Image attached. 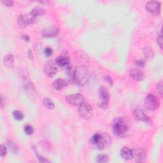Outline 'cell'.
Wrapping results in <instances>:
<instances>
[{"label": "cell", "mask_w": 163, "mask_h": 163, "mask_svg": "<svg viewBox=\"0 0 163 163\" xmlns=\"http://www.w3.org/2000/svg\"><path fill=\"white\" fill-rule=\"evenodd\" d=\"M104 81L107 83L108 85H109L110 87H112L113 86V80H112V78L110 77V76H108V75H106L104 77Z\"/></svg>", "instance_id": "29"}, {"label": "cell", "mask_w": 163, "mask_h": 163, "mask_svg": "<svg viewBox=\"0 0 163 163\" xmlns=\"http://www.w3.org/2000/svg\"><path fill=\"white\" fill-rule=\"evenodd\" d=\"M73 80L77 85L83 86L86 85L89 78V73L85 66H79L73 72Z\"/></svg>", "instance_id": "3"}, {"label": "cell", "mask_w": 163, "mask_h": 163, "mask_svg": "<svg viewBox=\"0 0 163 163\" xmlns=\"http://www.w3.org/2000/svg\"><path fill=\"white\" fill-rule=\"evenodd\" d=\"M99 97L100 99V107L106 108L110 101V94L105 87H100L98 91Z\"/></svg>", "instance_id": "6"}, {"label": "cell", "mask_w": 163, "mask_h": 163, "mask_svg": "<svg viewBox=\"0 0 163 163\" xmlns=\"http://www.w3.org/2000/svg\"><path fill=\"white\" fill-rule=\"evenodd\" d=\"M4 101H5L4 100V98H3V95H1V108H3L4 105Z\"/></svg>", "instance_id": "36"}, {"label": "cell", "mask_w": 163, "mask_h": 163, "mask_svg": "<svg viewBox=\"0 0 163 163\" xmlns=\"http://www.w3.org/2000/svg\"><path fill=\"white\" fill-rule=\"evenodd\" d=\"M145 106L146 109L150 111H154L159 106V101L157 97L150 94L147 95L145 100Z\"/></svg>", "instance_id": "4"}, {"label": "cell", "mask_w": 163, "mask_h": 163, "mask_svg": "<svg viewBox=\"0 0 163 163\" xmlns=\"http://www.w3.org/2000/svg\"><path fill=\"white\" fill-rule=\"evenodd\" d=\"M4 64L7 67H12L14 63V57L12 54H8L4 58Z\"/></svg>", "instance_id": "20"}, {"label": "cell", "mask_w": 163, "mask_h": 163, "mask_svg": "<svg viewBox=\"0 0 163 163\" xmlns=\"http://www.w3.org/2000/svg\"><path fill=\"white\" fill-rule=\"evenodd\" d=\"M135 63L136 66L140 68H144L145 65V61L142 60V59H140V60H138L135 61Z\"/></svg>", "instance_id": "32"}, {"label": "cell", "mask_w": 163, "mask_h": 163, "mask_svg": "<svg viewBox=\"0 0 163 163\" xmlns=\"http://www.w3.org/2000/svg\"><path fill=\"white\" fill-rule=\"evenodd\" d=\"M132 155L137 162H142L146 159L147 153L144 149L140 147L132 150Z\"/></svg>", "instance_id": "10"}, {"label": "cell", "mask_w": 163, "mask_h": 163, "mask_svg": "<svg viewBox=\"0 0 163 163\" xmlns=\"http://www.w3.org/2000/svg\"><path fill=\"white\" fill-rule=\"evenodd\" d=\"M112 130L116 136L124 137L130 130L129 122L124 117H117L113 121Z\"/></svg>", "instance_id": "2"}, {"label": "cell", "mask_w": 163, "mask_h": 163, "mask_svg": "<svg viewBox=\"0 0 163 163\" xmlns=\"http://www.w3.org/2000/svg\"><path fill=\"white\" fill-rule=\"evenodd\" d=\"M144 55L146 57L147 59H151L153 57H154V52L152 50V48L149 47V46H146L144 49Z\"/></svg>", "instance_id": "21"}, {"label": "cell", "mask_w": 163, "mask_h": 163, "mask_svg": "<svg viewBox=\"0 0 163 163\" xmlns=\"http://www.w3.org/2000/svg\"><path fill=\"white\" fill-rule=\"evenodd\" d=\"M57 71L56 65L52 61L48 62L45 68V73L48 77H52L56 75Z\"/></svg>", "instance_id": "12"}, {"label": "cell", "mask_w": 163, "mask_h": 163, "mask_svg": "<svg viewBox=\"0 0 163 163\" xmlns=\"http://www.w3.org/2000/svg\"><path fill=\"white\" fill-rule=\"evenodd\" d=\"M130 76L136 81H141L145 78V75L138 69H133L130 71Z\"/></svg>", "instance_id": "15"}, {"label": "cell", "mask_w": 163, "mask_h": 163, "mask_svg": "<svg viewBox=\"0 0 163 163\" xmlns=\"http://www.w3.org/2000/svg\"><path fill=\"white\" fill-rule=\"evenodd\" d=\"M66 101L73 106H80L84 103V98L80 94H74L66 97Z\"/></svg>", "instance_id": "8"}, {"label": "cell", "mask_w": 163, "mask_h": 163, "mask_svg": "<svg viewBox=\"0 0 163 163\" xmlns=\"http://www.w3.org/2000/svg\"><path fill=\"white\" fill-rule=\"evenodd\" d=\"M78 113L80 116L84 119H89L92 116V107L88 103H83L82 105L79 106Z\"/></svg>", "instance_id": "5"}, {"label": "cell", "mask_w": 163, "mask_h": 163, "mask_svg": "<svg viewBox=\"0 0 163 163\" xmlns=\"http://www.w3.org/2000/svg\"><path fill=\"white\" fill-rule=\"evenodd\" d=\"M52 49L49 47H47L45 48V51H44V53H45V55L47 56V57H50L51 56H52Z\"/></svg>", "instance_id": "30"}, {"label": "cell", "mask_w": 163, "mask_h": 163, "mask_svg": "<svg viewBox=\"0 0 163 163\" xmlns=\"http://www.w3.org/2000/svg\"><path fill=\"white\" fill-rule=\"evenodd\" d=\"M24 86L28 92H32L34 91V88L31 81L28 78H25L24 80Z\"/></svg>", "instance_id": "19"}, {"label": "cell", "mask_w": 163, "mask_h": 163, "mask_svg": "<svg viewBox=\"0 0 163 163\" xmlns=\"http://www.w3.org/2000/svg\"><path fill=\"white\" fill-rule=\"evenodd\" d=\"M110 144V136L106 133H95L92 136L90 140V144L91 146L100 150L106 149Z\"/></svg>", "instance_id": "1"}, {"label": "cell", "mask_w": 163, "mask_h": 163, "mask_svg": "<svg viewBox=\"0 0 163 163\" xmlns=\"http://www.w3.org/2000/svg\"><path fill=\"white\" fill-rule=\"evenodd\" d=\"M133 117L135 119L139 121H144V122H149L150 121L149 117H148L146 113L140 109H136L133 112Z\"/></svg>", "instance_id": "13"}, {"label": "cell", "mask_w": 163, "mask_h": 163, "mask_svg": "<svg viewBox=\"0 0 163 163\" xmlns=\"http://www.w3.org/2000/svg\"><path fill=\"white\" fill-rule=\"evenodd\" d=\"M28 56H29V59H30L31 61H33V54L31 50H29L28 52Z\"/></svg>", "instance_id": "35"}, {"label": "cell", "mask_w": 163, "mask_h": 163, "mask_svg": "<svg viewBox=\"0 0 163 163\" xmlns=\"http://www.w3.org/2000/svg\"><path fill=\"white\" fill-rule=\"evenodd\" d=\"M43 104L48 109H53L54 108V104L51 100L49 98H45L43 101Z\"/></svg>", "instance_id": "22"}, {"label": "cell", "mask_w": 163, "mask_h": 163, "mask_svg": "<svg viewBox=\"0 0 163 163\" xmlns=\"http://www.w3.org/2000/svg\"><path fill=\"white\" fill-rule=\"evenodd\" d=\"M22 38L24 40H25L26 42H29V39H30V38H29V36L28 35H23L22 36Z\"/></svg>", "instance_id": "37"}, {"label": "cell", "mask_w": 163, "mask_h": 163, "mask_svg": "<svg viewBox=\"0 0 163 163\" xmlns=\"http://www.w3.org/2000/svg\"><path fill=\"white\" fill-rule=\"evenodd\" d=\"M7 148L5 147V146H4L3 145H1L0 146V156L1 157H4L7 155Z\"/></svg>", "instance_id": "27"}, {"label": "cell", "mask_w": 163, "mask_h": 163, "mask_svg": "<svg viewBox=\"0 0 163 163\" xmlns=\"http://www.w3.org/2000/svg\"><path fill=\"white\" fill-rule=\"evenodd\" d=\"M17 23L20 28H25L30 24V21H29V17L24 15H20L17 19Z\"/></svg>", "instance_id": "18"}, {"label": "cell", "mask_w": 163, "mask_h": 163, "mask_svg": "<svg viewBox=\"0 0 163 163\" xmlns=\"http://www.w3.org/2000/svg\"><path fill=\"white\" fill-rule=\"evenodd\" d=\"M2 3L8 7H12L14 5V1L12 0H3Z\"/></svg>", "instance_id": "28"}, {"label": "cell", "mask_w": 163, "mask_h": 163, "mask_svg": "<svg viewBox=\"0 0 163 163\" xmlns=\"http://www.w3.org/2000/svg\"><path fill=\"white\" fill-rule=\"evenodd\" d=\"M59 29L57 27H51L43 29L41 32L42 36L45 38H54L59 33Z\"/></svg>", "instance_id": "11"}, {"label": "cell", "mask_w": 163, "mask_h": 163, "mask_svg": "<svg viewBox=\"0 0 163 163\" xmlns=\"http://www.w3.org/2000/svg\"><path fill=\"white\" fill-rule=\"evenodd\" d=\"M8 145L10 147V150H11L13 153H16L17 152V147L12 141H9L8 143Z\"/></svg>", "instance_id": "26"}, {"label": "cell", "mask_w": 163, "mask_h": 163, "mask_svg": "<svg viewBox=\"0 0 163 163\" xmlns=\"http://www.w3.org/2000/svg\"><path fill=\"white\" fill-rule=\"evenodd\" d=\"M56 64L59 67L66 68L70 66V59L66 56H59L56 59Z\"/></svg>", "instance_id": "14"}, {"label": "cell", "mask_w": 163, "mask_h": 163, "mask_svg": "<svg viewBox=\"0 0 163 163\" xmlns=\"http://www.w3.org/2000/svg\"><path fill=\"white\" fill-rule=\"evenodd\" d=\"M13 116L15 119H16L17 121H22L24 118L23 113L21 111L19 110L14 111L13 113Z\"/></svg>", "instance_id": "24"}, {"label": "cell", "mask_w": 163, "mask_h": 163, "mask_svg": "<svg viewBox=\"0 0 163 163\" xmlns=\"http://www.w3.org/2000/svg\"><path fill=\"white\" fill-rule=\"evenodd\" d=\"M37 156H38V159H39V162H49V161L45 159V158H43V157H42V156H39V155H37Z\"/></svg>", "instance_id": "34"}, {"label": "cell", "mask_w": 163, "mask_h": 163, "mask_svg": "<svg viewBox=\"0 0 163 163\" xmlns=\"http://www.w3.org/2000/svg\"><path fill=\"white\" fill-rule=\"evenodd\" d=\"M45 14V10L43 8L39 7H34L32 11L31 12L30 14H29V21H30V24H33L34 22H36L37 21V19L43 15Z\"/></svg>", "instance_id": "9"}, {"label": "cell", "mask_w": 163, "mask_h": 163, "mask_svg": "<svg viewBox=\"0 0 163 163\" xmlns=\"http://www.w3.org/2000/svg\"><path fill=\"white\" fill-rule=\"evenodd\" d=\"M157 91L161 97H162V83H159L157 85Z\"/></svg>", "instance_id": "31"}, {"label": "cell", "mask_w": 163, "mask_h": 163, "mask_svg": "<svg viewBox=\"0 0 163 163\" xmlns=\"http://www.w3.org/2000/svg\"><path fill=\"white\" fill-rule=\"evenodd\" d=\"M157 43L158 44V45L159 46V47L161 49H162V34H160V35L157 37Z\"/></svg>", "instance_id": "33"}, {"label": "cell", "mask_w": 163, "mask_h": 163, "mask_svg": "<svg viewBox=\"0 0 163 163\" xmlns=\"http://www.w3.org/2000/svg\"><path fill=\"white\" fill-rule=\"evenodd\" d=\"M34 130L33 127L30 125H28L24 127V132H25L26 134L28 135H33L34 133Z\"/></svg>", "instance_id": "25"}, {"label": "cell", "mask_w": 163, "mask_h": 163, "mask_svg": "<svg viewBox=\"0 0 163 163\" xmlns=\"http://www.w3.org/2000/svg\"><path fill=\"white\" fill-rule=\"evenodd\" d=\"M108 161V157L106 155L100 154L96 157V162L99 163H104Z\"/></svg>", "instance_id": "23"}, {"label": "cell", "mask_w": 163, "mask_h": 163, "mask_svg": "<svg viewBox=\"0 0 163 163\" xmlns=\"http://www.w3.org/2000/svg\"><path fill=\"white\" fill-rule=\"evenodd\" d=\"M121 157L123 158V159L129 161L132 159L133 158V155H132V150L130 149V148L128 147H123L122 149L121 150Z\"/></svg>", "instance_id": "17"}, {"label": "cell", "mask_w": 163, "mask_h": 163, "mask_svg": "<svg viewBox=\"0 0 163 163\" xmlns=\"http://www.w3.org/2000/svg\"><path fill=\"white\" fill-rule=\"evenodd\" d=\"M52 86L56 90L60 91L68 86V82L65 79L58 78L54 82Z\"/></svg>", "instance_id": "16"}, {"label": "cell", "mask_w": 163, "mask_h": 163, "mask_svg": "<svg viewBox=\"0 0 163 163\" xmlns=\"http://www.w3.org/2000/svg\"><path fill=\"white\" fill-rule=\"evenodd\" d=\"M145 8L147 11L154 16H157L160 14L161 4L156 1H150L147 2Z\"/></svg>", "instance_id": "7"}]
</instances>
